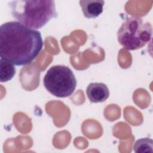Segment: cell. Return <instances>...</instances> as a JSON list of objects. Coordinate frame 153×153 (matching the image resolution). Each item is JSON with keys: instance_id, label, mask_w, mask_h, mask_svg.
Segmentation results:
<instances>
[{"instance_id": "cell-1", "label": "cell", "mask_w": 153, "mask_h": 153, "mask_svg": "<svg viewBox=\"0 0 153 153\" xmlns=\"http://www.w3.org/2000/svg\"><path fill=\"white\" fill-rule=\"evenodd\" d=\"M44 46L41 32L19 22H8L0 27V56L14 65L31 63Z\"/></svg>"}, {"instance_id": "cell-6", "label": "cell", "mask_w": 153, "mask_h": 153, "mask_svg": "<svg viewBox=\"0 0 153 153\" xmlns=\"http://www.w3.org/2000/svg\"><path fill=\"white\" fill-rule=\"evenodd\" d=\"M79 2L83 14L86 18L97 17L103 12L105 2L102 0H81Z\"/></svg>"}, {"instance_id": "cell-2", "label": "cell", "mask_w": 153, "mask_h": 153, "mask_svg": "<svg viewBox=\"0 0 153 153\" xmlns=\"http://www.w3.org/2000/svg\"><path fill=\"white\" fill-rule=\"evenodd\" d=\"M14 18L26 27L38 29L57 16L55 2L51 0H17L10 2Z\"/></svg>"}, {"instance_id": "cell-7", "label": "cell", "mask_w": 153, "mask_h": 153, "mask_svg": "<svg viewBox=\"0 0 153 153\" xmlns=\"http://www.w3.org/2000/svg\"><path fill=\"white\" fill-rule=\"evenodd\" d=\"M16 74V68L11 62L0 59V81L5 82L11 80Z\"/></svg>"}, {"instance_id": "cell-4", "label": "cell", "mask_w": 153, "mask_h": 153, "mask_svg": "<svg viewBox=\"0 0 153 153\" xmlns=\"http://www.w3.org/2000/svg\"><path fill=\"white\" fill-rule=\"evenodd\" d=\"M43 83L45 89L57 97L71 96L76 86V79L68 66L56 65L51 66L45 75Z\"/></svg>"}, {"instance_id": "cell-3", "label": "cell", "mask_w": 153, "mask_h": 153, "mask_svg": "<svg viewBox=\"0 0 153 153\" xmlns=\"http://www.w3.org/2000/svg\"><path fill=\"white\" fill-rule=\"evenodd\" d=\"M152 33L149 22L136 16L127 17L117 32L118 42L127 50H135L149 42Z\"/></svg>"}, {"instance_id": "cell-8", "label": "cell", "mask_w": 153, "mask_h": 153, "mask_svg": "<svg viewBox=\"0 0 153 153\" xmlns=\"http://www.w3.org/2000/svg\"><path fill=\"white\" fill-rule=\"evenodd\" d=\"M133 150L136 153H153V141L148 137L139 139L135 142Z\"/></svg>"}, {"instance_id": "cell-5", "label": "cell", "mask_w": 153, "mask_h": 153, "mask_svg": "<svg viewBox=\"0 0 153 153\" xmlns=\"http://www.w3.org/2000/svg\"><path fill=\"white\" fill-rule=\"evenodd\" d=\"M86 94L92 103H101L108 99L109 91L107 85L102 82H92L86 88Z\"/></svg>"}]
</instances>
